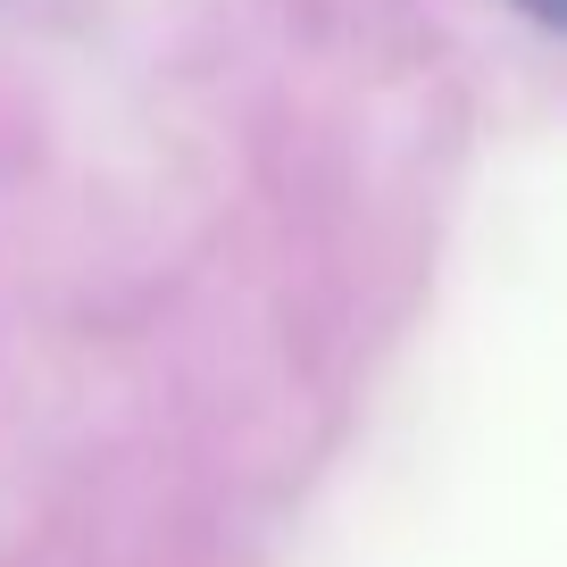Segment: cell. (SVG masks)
Segmentation results:
<instances>
[{"label":"cell","instance_id":"obj_1","mask_svg":"<svg viewBox=\"0 0 567 567\" xmlns=\"http://www.w3.org/2000/svg\"><path fill=\"white\" fill-rule=\"evenodd\" d=\"M517 9H526L534 25H559V0H517Z\"/></svg>","mask_w":567,"mask_h":567}]
</instances>
